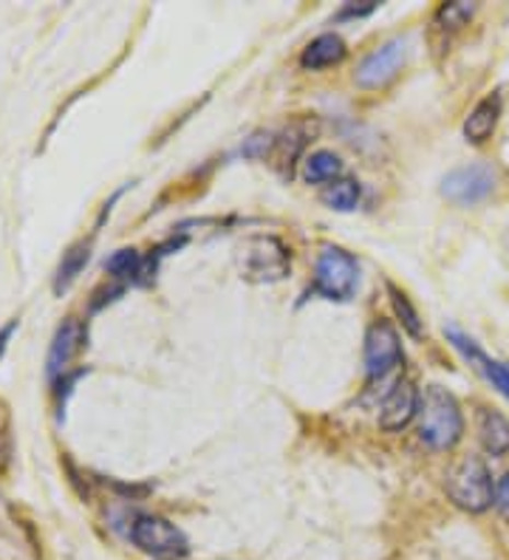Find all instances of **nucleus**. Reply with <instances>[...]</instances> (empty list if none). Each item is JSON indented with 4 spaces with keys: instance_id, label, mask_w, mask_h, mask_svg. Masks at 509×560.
<instances>
[{
    "instance_id": "obj_11",
    "label": "nucleus",
    "mask_w": 509,
    "mask_h": 560,
    "mask_svg": "<svg viewBox=\"0 0 509 560\" xmlns=\"http://www.w3.org/2000/svg\"><path fill=\"white\" fill-rule=\"evenodd\" d=\"M448 337H450V342H453L455 349L462 351V354L467 357L470 362H473L475 369H478L484 376H487L489 383H493V388H498L504 394V397L509 399V365H507V362L489 360V357L484 354V351L478 349V346H475V342L470 340L467 335H462V331H455V328H450Z\"/></svg>"
},
{
    "instance_id": "obj_20",
    "label": "nucleus",
    "mask_w": 509,
    "mask_h": 560,
    "mask_svg": "<svg viewBox=\"0 0 509 560\" xmlns=\"http://www.w3.org/2000/svg\"><path fill=\"white\" fill-rule=\"evenodd\" d=\"M391 303H394V312L400 315L402 326L407 328V335L421 337V323H419V315H416V308L410 306V301H407L405 294L394 287H391Z\"/></svg>"
},
{
    "instance_id": "obj_1",
    "label": "nucleus",
    "mask_w": 509,
    "mask_h": 560,
    "mask_svg": "<svg viewBox=\"0 0 509 560\" xmlns=\"http://www.w3.org/2000/svg\"><path fill=\"white\" fill-rule=\"evenodd\" d=\"M419 439L433 451H453L464 433L462 408L450 390L430 385L419 397Z\"/></svg>"
},
{
    "instance_id": "obj_14",
    "label": "nucleus",
    "mask_w": 509,
    "mask_h": 560,
    "mask_svg": "<svg viewBox=\"0 0 509 560\" xmlns=\"http://www.w3.org/2000/svg\"><path fill=\"white\" fill-rule=\"evenodd\" d=\"M346 51L348 48L339 35H320L305 46L303 57H300V66L309 71L328 69V66H337L346 57Z\"/></svg>"
},
{
    "instance_id": "obj_15",
    "label": "nucleus",
    "mask_w": 509,
    "mask_h": 560,
    "mask_svg": "<svg viewBox=\"0 0 509 560\" xmlns=\"http://www.w3.org/2000/svg\"><path fill=\"white\" fill-rule=\"evenodd\" d=\"M339 173H343V162L332 151H317L303 162V178L309 185H332Z\"/></svg>"
},
{
    "instance_id": "obj_5",
    "label": "nucleus",
    "mask_w": 509,
    "mask_h": 560,
    "mask_svg": "<svg viewBox=\"0 0 509 560\" xmlns=\"http://www.w3.org/2000/svg\"><path fill=\"white\" fill-rule=\"evenodd\" d=\"M130 538L144 555L157 560H182L190 552L182 529L162 515H139L130 526Z\"/></svg>"
},
{
    "instance_id": "obj_8",
    "label": "nucleus",
    "mask_w": 509,
    "mask_h": 560,
    "mask_svg": "<svg viewBox=\"0 0 509 560\" xmlns=\"http://www.w3.org/2000/svg\"><path fill=\"white\" fill-rule=\"evenodd\" d=\"M366 371L368 376H387L402 362L400 331L391 320H377L366 331Z\"/></svg>"
},
{
    "instance_id": "obj_6",
    "label": "nucleus",
    "mask_w": 509,
    "mask_h": 560,
    "mask_svg": "<svg viewBox=\"0 0 509 560\" xmlns=\"http://www.w3.org/2000/svg\"><path fill=\"white\" fill-rule=\"evenodd\" d=\"M498 185V171L493 164L487 162H473V164H462V167H455L450 171L448 176L441 178V196L453 205H478L489 196V192L496 190Z\"/></svg>"
},
{
    "instance_id": "obj_7",
    "label": "nucleus",
    "mask_w": 509,
    "mask_h": 560,
    "mask_svg": "<svg viewBox=\"0 0 509 560\" xmlns=\"http://www.w3.org/2000/svg\"><path fill=\"white\" fill-rule=\"evenodd\" d=\"M407 37H394V40L382 43L380 48H373L371 55L357 66V74H354V82L360 89H382L387 82L394 80L402 71V66L407 62Z\"/></svg>"
},
{
    "instance_id": "obj_17",
    "label": "nucleus",
    "mask_w": 509,
    "mask_h": 560,
    "mask_svg": "<svg viewBox=\"0 0 509 560\" xmlns=\"http://www.w3.org/2000/svg\"><path fill=\"white\" fill-rule=\"evenodd\" d=\"M360 196L362 190L354 178H337V182H332V185L323 190V205L332 207V210L337 212H348L360 205Z\"/></svg>"
},
{
    "instance_id": "obj_12",
    "label": "nucleus",
    "mask_w": 509,
    "mask_h": 560,
    "mask_svg": "<svg viewBox=\"0 0 509 560\" xmlns=\"http://www.w3.org/2000/svg\"><path fill=\"white\" fill-rule=\"evenodd\" d=\"M498 117H501V96H484L482 103L470 110V117L464 119V139L473 144H484L493 133H496Z\"/></svg>"
},
{
    "instance_id": "obj_10",
    "label": "nucleus",
    "mask_w": 509,
    "mask_h": 560,
    "mask_svg": "<svg viewBox=\"0 0 509 560\" xmlns=\"http://www.w3.org/2000/svg\"><path fill=\"white\" fill-rule=\"evenodd\" d=\"M82 349V326L74 320V317H68L60 328H57L55 340H51V349H48L46 357V376L55 383L60 376H66L68 365L77 357V351Z\"/></svg>"
},
{
    "instance_id": "obj_19",
    "label": "nucleus",
    "mask_w": 509,
    "mask_h": 560,
    "mask_svg": "<svg viewBox=\"0 0 509 560\" xmlns=\"http://www.w3.org/2000/svg\"><path fill=\"white\" fill-rule=\"evenodd\" d=\"M475 7L473 3H448V7H441L439 14H436V23L441 28H462L467 26L470 18H473Z\"/></svg>"
},
{
    "instance_id": "obj_18",
    "label": "nucleus",
    "mask_w": 509,
    "mask_h": 560,
    "mask_svg": "<svg viewBox=\"0 0 509 560\" xmlns=\"http://www.w3.org/2000/svg\"><path fill=\"white\" fill-rule=\"evenodd\" d=\"M105 269L111 272V278H134V275L142 272V255L136 253V249H119V253H114L105 260Z\"/></svg>"
},
{
    "instance_id": "obj_16",
    "label": "nucleus",
    "mask_w": 509,
    "mask_h": 560,
    "mask_svg": "<svg viewBox=\"0 0 509 560\" xmlns=\"http://www.w3.org/2000/svg\"><path fill=\"white\" fill-rule=\"evenodd\" d=\"M89 258H91V244H85V241L77 246H71V249L62 255V264H60V269H57V278H55L57 294H62L68 287H71V283H74L77 275H80L82 269H85V264H89Z\"/></svg>"
},
{
    "instance_id": "obj_2",
    "label": "nucleus",
    "mask_w": 509,
    "mask_h": 560,
    "mask_svg": "<svg viewBox=\"0 0 509 560\" xmlns=\"http://www.w3.org/2000/svg\"><path fill=\"white\" fill-rule=\"evenodd\" d=\"M444 490H448V499L470 515L487 513L489 506L496 504L493 476L478 456H464L462 462H455L448 472Z\"/></svg>"
},
{
    "instance_id": "obj_4",
    "label": "nucleus",
    "mask_w": 509,
    "mask_h": 560,
    "mask_svg": "<svg viewBox=\"0 0 509 560\" xmlns=\"http://www.w3.org/2000/svg\"><path fill=\"white\" fill-rule=\"evenodd\" d=\"M238 267H241V278L252 280V283H278L292 269V255L278 238L261 235L241 246Z\"/></svg>"
},
{
    "instance_id": "obj_13",
    "label": "nucleus",
    "mask_w": 509,
    "mask_h": 560,
    "mask_svg": "<svg viewBox=\"0 0 509 560\" xmlns=\"http://www.w3.org/2000/svg\"><path fill=\"white\" fill-rule=\"evenodd\" d=\"M478 442L489 456L509 453V419L493 408L478 410Z\"/></svg>"
},
{
    "instance_id": "obj_3",
    "label": "nucleus",
    "mask_w": 509,
    "mask_h": 560,
    "mask_svg": "<svg viewBox=\"0 0 509 560\" xmlns=\"http://www.w3.org/2000/svg\"><path fill=\"white\" fill-rule=\"evenodd\" d=\"M360 283V264L339 246H323L314 264V292L326 301H351Z\"/></svg>"
},
{
    "instance_id": "obj_9",
    "label": "nucleus",
    "mask_w": 509,
    "mask_h": 560,
    "mask_svg": "<svg viewBox=\"0 0 509 560\" xmlns=\"http://www.w3.org/2000/svg\"><path fill=\"white\" fill-rule=\"evenodd\" d=\"M419 390L410 380H400L394 388L387 390L380 408V424L385 431H405L419 413Z\"/></svg>"
},
{
    "instance_id": "obj_22",
    "label": "nucleus",
    "mask_w": 509,
    "mask_h": 560,
    "mask_svg": "<svg viewBox=\"0 0 509 560\" xmlns=\"http://www.w3.org/2000/svg\"><path fill=\"white\" fill-rule=\"evenodd\" d=\"M14 328H18V320H12L7 328H3V331H0V351H3V346H7V340L12 337Z\"/></svg>"
},
{
    "instance_id": "obj_21",
    "label": "nucleus",
    "mask_w": 509,
    "mask_h": 560,
    "mask_svg": "<svg viewBox=\"0 0 509 560\" xmlns=\"http://www.w3.org/2000/svg\"><path fill=\"white\" fill-rule=\"evenodd\" d=\"M496 506L501 510V515H507L509 518V470L504 472V479L498 481L496 487Z\"/></svg>"
}]
</instances>
